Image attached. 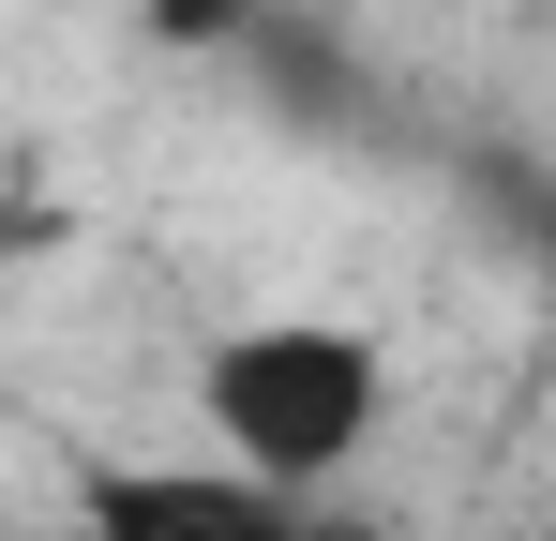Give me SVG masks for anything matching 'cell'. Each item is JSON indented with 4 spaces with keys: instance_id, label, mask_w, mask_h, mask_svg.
Returning a JSON list of instances; mask_svg holds the SVG:
<instances>
[{
    "instance_id": "1",
    "label": "cell",
    "mask_w": 556,
    "mask_h": 541,
    "mask_svg": "<svg viewBox=\"0 0 556 541\" xmlns=\"http://www.w3.org/2000/svg\"><path fill=\"white\" fill-rule=\"evenodd\" d=\"M211 437L241 481H271V496H316V481H346L391 422V361L376 331H331V316H271V331H226L211 347Z\"/></svg>"
},
{
    "instance_id": "3",
    "label": "cell",
    "mask_w": 556,
    "mask_h": 541,
    "mask_svg": "<svg viewBox=\"0 0 556 541\" xmlns=\"http://www.w3.org/2000/svg\"><path fill=\"white\" fill-rule=\"evenodd\" d=\"M286 541H376V512H316V496H301V527Z\"/></svg>"
},
{
    "instance_id": "2",
    "label": "cell",
    "mask_w": 556,
    "mask_h": 541,
    "mask_svg": "<svg viewBox=\"0 0 556 541\" xmlns=\"http://www.w3.org/2000/svg\"><path fill=\"white\" fill-rule=\"evenodd\" d=\"M301 496L241 466H91V541H286Z\"/></svg>"
}]
</instances>
